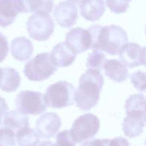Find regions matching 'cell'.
<instances>
[{
  "instance_id": "obj_38",
  "label": "cell",
  "mask_w": 146,
  "mask_h": 146,
  "mask_svg": "<svg viewBox=\"0 0 146 146\" xmlns=\"http://www.w3.org/2000/svg\"><path fill=\"white\" fill-rule=\"evenodd\" d=\"M145 146H146V140H145Z\"/></svg>"
},
{
  "instance_id": "obj_8",
  "label": "cell",
  "mask_w": 146,
  "mask_h": 146,
  "mask_svg": "<svg viewBox=\"0 0 146 146\" xmlns=\"http://www.w3.org/2000/svg\"><path fill=\"white\" fill-rule=\"evenodd\" d=\"M66 44L76 54L84 52L92 47V40L88 29L75 28L66 35Z\"/></svg>"
},
{
  "instance_id": "obj_32",
  "label": "cell",
  "mask_w": 146,
  "mask_h": 146,
  "mask_svg": "<svg viewBox=\"0 0 146 146\" xmlns=\"http://www.w3.org/2000/svg\"><path fill=\"white\" fill-rule=\"evenodd\" d=\"M141 64L146 66V47H143L141 48Z\"/></svg>"
},
{
  "instance_id": "obj_35",
  "label": "cell",
  "mask_w": 146,
  "mask_h": 146,
  "mask_svg": "<svg viewBox=\"0 0 146 146\" xmlns=\"http://www.w3.org/2000/svg\"><path fill=\"white\" fill-rule=\"evenodd\" d=\"M143 120H144L145 123H146V108L145 110V112H144V115H143Z\"/></svg>"
},
{
  "instance_id": "obj_9",
  "label": "cell",
  "mask_w": 146,
  "mask_h": 146,
  "mask_svg": "<svg viewBox=\"0 0 146 146\" xmlns=\"http://www.w3.org/2000/svg\"><path fill=\"white\" fill-rule=\"evenodd\" d=\"M54 17L56 22L62 27L71 28L77 23L78 19V8L75 4L63 1L55 7Z\"/></svg>"
},
{
  "instance_id": "obj_30",
  "label": "cell",
  "mask_w": 146,
  "mask_h": 146,
  "mask_svg": "<svg viewBox=\"0 0 146 146\" xmlns=\"http://www.w3.org/2000/svg\"><path fill=\"white\" fill-rule=\"evenodd\" d=\"M109 146H129V143L125 138L117 137L110 140Z\"/></svg>"
},
{
  "instance_id": "obj_23",
  "label": "cell",
  "mask_w": 146,
  "mask_h": 146,
  "mask_svg": "<svg viewBox=\"0 0 146 146\" xmlns=\"http://www.w3.org/2000/svg\"><path fill=\"white\" fill-rule=\"evenodd\" d=\"M107 61L106 56L100 50H94L92 52L89 54L87 60L86 67L90 70H100L103 69Z\"/></svg>"
},
{
  "instance_id": "obj_11",
  "label": "cell",
  "mask_w": 146,
  "mask_h": 146,
  "mask_svg": "<svg viewBox=\"0 0 146 146\" xmlns=\"http://www.w3.org/2000/svg\"><path fill=\"white\" fill-rule=\"evenodd\" d=\"M19 13H25L22 0H0V26L2 27L12 25Z\"/></svg>"
},
{
  "instance_id": "obj_29",
  "label": "cell",
  "mask_w": 146,
  "mask_h": 146,
  "mask_svg": "<svg viewBox=\"0 0 146 146\" xmlns=\"http://www.w3.org/2000/svg\"><path fill=\"white\" fill-rule=\"evenodd\" d=\"M109 139H94L82 143L80 146H109Z\"/></svg>"
},
{
  "instance_id": "obj_20",
  "label": "cell",
  "mask_w": 146,
  "mask_h": 146,
  "mask_svg": "<svg viewBox=\"0 0 146 146\" xmlns=\"http://www.w3.org/2000/svg\"><path fill=\"white\" fill-rule=\"evenodd\" d=\"M24 12L50 14L54 8L53 0H22Z\"/></svg>"
},
{
  "instance_id": "obj_13",
  "label": "cell",
  "mask_w": 146,
  "mask_h": 146,
  "mask_svg": "<svg viewBox=\"0 0 146 146\" xmlns=\"http://www.w3.org/2000/svg\"><path fill=\"white\" fill-rule=\"evenodd\" d=\"M80 14L86 20L95 22L100 19L105 11L103 0H83L80 5Z\"/></svg>"
},
{
  "instance_id": "obj_21",
  "label": "cell",
  "mask_w": 146,
  "mask_h": 146,
  "mask_svg": "<svg viewBox=\"0 0 146 146\" xmlns=\"http://www.w3.org/2000/svg\"><path fill=\"white\" fill-rule=\"evenodd\" d=\"M16 138L19 146H37L40 142L39 135L29 126L17 130Z\"/></svg>"
},
{
  "instance_id": "obj_37",
  "label": "cell",
  "mask_w": 146,
  "mask_h": 146,
  "mask_svg": "<svg viewBox=\"0 0 146 146\" xmlns=\"http://www.w3.org/2000/svg\"><path fill=\"white\" fill-rule=\"evenodd\" d=\"M125 2H130L131 0H125Z\"/></svg>"
},
{
  "instance_id": "obj_14",
  "label": "cell",
  "mask_w": 146,
  "mask_h": 146,
  "mask_svg": "<svg viewBox=\"0 0 146 146\" xmlns=\"http://www.w3.org/2000/svg\"><path fill=\"white\" fill-rule=\"evenodd\" d=\"M33 44L25 36L14 39L11 42V54L15 59L21 62H26L33 54Z\"/></svg>"
},
{
  "instance_id": "obj_15",
  "label": "cell",
  "mask_w": 146,
  "mask_h": 146,
  "mask_svg": "<svg viewBox=\"0 0 146 146\" xmlns=\"http://www.w3.org/2000/svg\"><path fill=\"white\" fill-rule=\"evenodd\" d=\"M141 48L142 47L136 43H127L119 52L122 62L130 68L142 65L140 60Z\"/></svg>"
},
{
  "instance_id": "obj_12",
  "label": "cell",
  "mask_w": 146,
  "mask_h": 146,
  "mask_svg": "<svg viewBox=\"0 0 146 146\" xmlns=\"http://www.w3.org/2000/svg\"><path fill=\"white\" fill-rule=\"evenodd\" d=\"M75 57L76 54L66 42L59 43L54 46L51 53V60L56 67H68L74 62Z\"/></svg>"
},
{
  "instance_id": "obj_19",
  "label": "cell",
  "mask_w": 146,
  "mask_h": 146,
  "mask_svg": "<svg viewBox=\"0 0 146 146\" xmlns=\"http://www.w3.org/2000/svg\"><path fill=\"white\" fill-rule=\"evenodd\" d=\"M29 117L22 115L16 110L6 112L3 116L2 127H7L12 130H17L29 126Z\"/></svg>"
},
{
  "instance_id": "obj_17",
  "label": "cell",
  "mask_w": 146,
  "mask_h": 146,
  "mask_svg": "<svg viewBox=\"0 0 146 146\" xmlns=\"http://www.w3.org/2000/svg\"><path fill=\"white\" fill-rule=\"evenodd\" d=\"M103 69L105 75L116 82H123L128 76L126 66L117 60H107Z\"/></svg>"
},
{
  "instance_id": "obj_6",
  "label": "cell",
  "mask_w": 146,
  "mask_h": 146,
  "mask_svg": "<svg viewBox=\"0 0 146 146\" xmlns=\"http://www.w3.org/2000/svg\"><path fill=\"white\" fill-rule=\"evenodd\" d=\"M27 29L31 38L36 41L48 40L54 29L51 17L46 13H35L29 17L26 23Z\"/></svg>"
},
{
  "instance_id": "obj_26",
  "label": "cell",
  "mask_w": 146,
  "mask_h": 146,
  "mask_svg": "<svg viewBox=\"0 0 146 146\" xmlns=\"http://www.w3.org/2000/svg\"><path fill=\"white\" fill-rule=\"evenodd\" d=\"M106 4L111 12L117 15L125 12L129 7V2L125 0H106Z\"/></svg>"
},
{
  "instance_id": "obj_31",
  "label": "cell",
  "mask_w": 146,
  "mask_h": 146,
  "mask_svg": "<svg viewBox=\"0 0 146 146\" xmlns=\"http://www.w3.org/2000/svg\"><path fill=\"white\" fill-rule=\"evenodd\" d=\"M8 110V106L6 103V101L2 97H0V115L3 117L4 115L5 114Z\"/></svg>"
},
{
  "instance_id": "obj_2",
  "label": "cell",
  "mask_w": 146,
  "mask_h": 146,
  "mask_svg": "<svg viewBox=\"0 0 146 146\" xmlns=\"http://www.w3.org/2000/svg\"><path fill=\"white\" fill-rule=\"evenodd\" d=\"M103 85L104 78L100 71L88 69L79 80L75 99L77 106L84 111L96 106Z\"/></svg>"
},
{
  "instance_id": "obj_3",
  "label": "cell",
  "mask_w": 146,
  "mask_h": 146,
  "mask_svg": "<svg viewBox=\"0 0 146 146\" xmlns=\"http://www.w3.org/2000/svg\"><path fill=\"white\" fill-rule=\"evenodd\" d=\"M75 88L67 81H59L50 85L44 95L46 105L52 108H63L73 105Z\"/></svg>"
},
{
  "instance_id": "obj_22",
  "label": "cell",
  "mask_w": 146,
  "mask_h": 146,
  "mask_svg": "<svg viewBox=\"0 0 146 146\" xmlns=\"http://www.w3.org/2000/svg\"><path fill=\"white\" fill-rule=\"evenodd\" d=\"M125 108L127 115L138 114L144 115L146 108V98L140 94L131 95L126 100Z\"/></svg>"
},
{
  "instance_id": "obj_33",
  "label": "cell",
  "mask_w": 146,
  "mask_h": 146,
  "mask_svg": "<svg viewBox=\"0 0 146 146\" xmlns=\"http://www.w3.org/2000/svg\"><path fill=\"white\" fill-rule=\"evenodd\" d=\"M52 142L47 140V141H43L42 143H40V144L39 145V146H52Z\"/></svg>"
},
{
  "instance_id": "obj_16",
  "label": "cell",
  "mask_w": 146,
  "mask_h": 146,
  "mask_svg": "<svg viewBox=\"0 0 146 146\" xmlns=\"http://www.w3.org/2000/svg\"><path fill=\"white\" fill-rule=\"evenodd\" d=\"M21 77L19 72L10 67L0 70V89L7 92H15L19 87Z\"/></svg>"
},
{
  "instance_id": "obj_1",
  "label": "cell",
  "mask_w": 146,
  "mask_h": 146,
  "mask_svg": "<svg viewBox=\"0 0 146 146\" xmlns=\"http://www.w3.org/2000/svg\"><path fill=\"white\" fill-rule=\"evenodd\" d=\"M88 29L92 36V48L104 51L110 55L119 54L128 41L125 31L116 25H93Z\"/></svg>"
},
{
  "instance_id": "obj_24",
  "label": "cell",
  "mask_w": 146,
  "mask_h": 146,
  "mask_svg": "<svg viewBox=\"0 0 146 146\" xmlns=\"http://www.w3.org/2000/svg\"><path fill=\"white\" fill-rule=\"evenodd\" d=\"M16 135L14 130L7 127L0 129V145L2 146H16Z\"/></svg>"
},
{
  "instance_id": "obj_5",
  "label": "cell",
  "mask_w": 146,
  "mask_h": 146,
  "mask_svg": "<svg viewBox=\"0 0 146 146\" xmlns=\"http://www.w3.org/2000/svg\"><path fill=\"white\" fill-rule=\"evenodd\" d=\"M100 125V120L95 115L92 113L82 115L75 120L70 130L72 138L75 143L92 138L98 133Z\"/></svg>"
},
{
  "instance_id": "obj_10",
  "label": "cell",
  "mask_w": 146,
  "mask_h": 146,
  "mask_svg": "<svg viewBox=\"0 0 146 146\" xmlns=\"http://www.w3.org/2000/svg\"><path fill=\"white\" fill-rule=\"evenodd\" d=\"M61 125V119L56 113H47L37 119L35 128L40 137L48 139L55 135Z\"/></svg>"
},
{
  "instance_id": "obj_7",
  "label": "cell",
  "mask_w": 146,
  "mask_h": 146,
  "mask_svg": "<svg viewBox=\"0 0 146 146\" xmlns=\"http://www.w3.org/2000/svg\"><path fill=\"white\" fill-rule=\"evenodd\" d=\"M17 111L22 115H37L47 109L44 95L39 92L25 90L19 92L16 98Z\"/></svg>"
},
{
  "instance_id": "obj_36",
  "label": "cell",
  "mask_w": 146,
  "mask_h": 146,
  "mask_svg": "<svg viewBox=\"0 0 146 146\" xmlns=\"http://www.w3.org/2000/svg\"><path fill=\"white\" fill-rule=\"evenodd\" d=\"M2 127V116L0 115V129Z\"/></svg>"
},
{
  "instance_id": "obj_4",
  "label": "cell",
  "mask_w": 146,
  "mask_h": 146,
  "mask_svg": "<svg viewBox=\"0 0 146 146\" xmlns=\"http://www.w3.org/2000/svg\"><path fill=\"white\" fill-rule=\"evenodd\" d=\"M57 70L51 60V54L43 52L39 54L25 64V75L31 81L47 80Z\"/></svg>"
},
{
  "instance_id": "obj_27",
  "label": "cell",
  "mask_w": 146,
  "mask_h": 146,
  "mask_svg": "<svg viewBox=\"0 0 146 146\" xmlns=\"http://www.w3.org/2000/svg\"><path fill=\"white\" fill-rule=\"evenodd\" d=\"M75 142L71 137L70 130H63L57 134L56 143L52 146H75Z\"/></svg>"
},
{
  "instance_id": "obj_18",
  "label": "cell",
  "mask_w": 146,
  "mask_h": 146,
  "mask_svg": "<svg viewBox=\"0 0 146 146\" xmlns=\"http://www.w3.org/2000/svg\"><path fill=\"white\" fill-rule=\"evenodd\" d=\"M143 115L138 114H129L125 117L123 124L124 134L129 137H135L143 133L144 127Z\"/></svg>"
},
{
  "instance_id": "obj_28",
  "label": "cell",
  "mask_w": 146,
  "mask_h": 146,
  "mask_svg": "<svg viewBox=\"0 0 146 146\" xmlns=\"http://www.w3.org/2000/svg\"><path fill=\"white\" fill-rule=\"evenodd\" d=\"M9 52V46L6 36L0 33V62L5 60Z\"/></svg>"
},
{
  "instance_id": "obj_39",
  "label": "cell",
  "mask_w": 146,
  "mask_h": 146,
  "mask_svg": "<svg viewBox=\"0 0 146 146\" xmlns=\"http://www.w3.org/2000/svg\"><path fill=\"white\" fill-rule=\"evenodd\" d=\"M145 33H146V29H145Z\"/></svg>"
},
{
  "instance_id": "obj_25",
  "label": "cell",
  "mask_w": 146,
  "mask_h": 146,
  "mask_svg": "<svg viewBox=\"0 0 146 146\" xmlns=\"http://www.w3.org/2000/svg\"><path fill=\"white\" fill-rule=\"evenodd\" d=\"M133 86L140 92H146V72L137 71L130 75Z\"/></svg>"
},
{
  "instance_id": "obj_34",
  "label": "cell",
  "mask_w": 146,
  "mask_h": 146,
  "mask_svg": "<svg viewBox=\"0 0 146 146\" xmlns=\"http://www.w3.org/2000/svg\"><path fill=\"white\" fill-rule=\"evenodd\" d=\"M73 4H77V5H80L81 2L83 1V0H69Z\"/></svg>"
},
{
  "instance_id": "obj_40",
  "label": "cell",
  "mask_w": 146,
  "mask_h": 146,
  "mask_svg": "<svg viewBox=\"0 0 146 146\" xmlns=\"http://www.w3.org/2000/svg\"><path fill=\"white\" fill-rule=\"evenodd\" d=\"M0 146H2V145H0Z\"/></svg>"
}]
</instances>
